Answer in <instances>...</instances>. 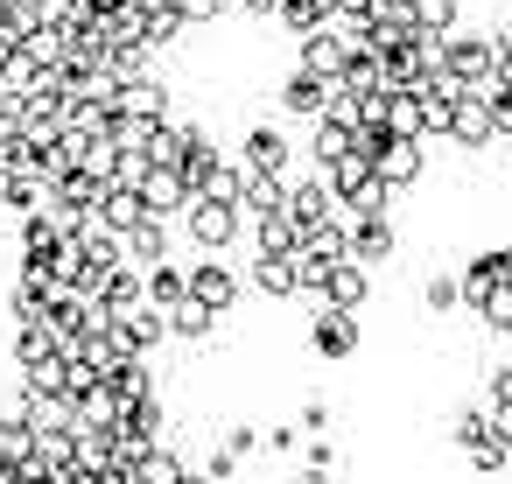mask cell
I'll list each match as a JSON object with an SVG mask.
<instances>
[{
	"label": "cell",
	"instance_id": "1",
	"mask_svg": "<svg viewBox=\"0 0 512 484\" xmlns=\"http://www.w3.org/2000/svg\"><path fill=\"white\" fill-rule=\"evenodd\" d=\"M176 225L190 232V246H197V253H225V246L246 232V211H239L225 190H204V197H190V204L176 211Z\"/></svg>",
	"mask_w": 512,
	"mask_h": 484
},
{
	"label": "cell",
	"instance_id": "2",
	"mask_svg": "<svg viewBox=\"0 0 512 484\" xmlns=\"http://www.w3.org/2000/svg\"><path fill=\"white\" fill-rule=\"evenodd\" d=\"M183 281H190V302L197 309H211L218 323L239 309V295H246V281H239V267L232 260H218V253H204V260H190L183 267Z\"/></svg>",
	"mask_w": 512,
	"mask_h": 484
},
{
	"label": "cell",
	"instance_id": "3",
	"mask_svg": "<svg viewBox=\"0 0 512 484\" xmlns=\"http://www.w3.org/2000/svg\"><path fill=\"white\" fill-rule=\"evenodd\" d=\"M239 169L260 176V183H281V190H288V176H295V141H288L281 127H253L246 148H239Z\"/></svg>",
	"mask_w": 512,
	"mask_h": 484
},
{
	"label": "cell",
	"instance_id": "4",
	"mask_svg": "<svg viewBox=\"0 0 512 484\" xmlns=\"http://www.w3.org/2000/svg\"><path fill=\"white\" fill-rule=\"evenodd\" d=\"M358 344H365V330H358L351 309H316V323H309V351L316 358L344 365V358H358Z\"/></svg>",
	"mask_w": 512,
	"mask_h": 484
},
{
	"label": "cell",
	"instance_id": "5",
	"mask_svg": "<svg viewBox=\"0 0 512 484\" xmlns=\"http://www.w3.org/2000/svg\"><path fill=\"white\" fill-rule=\"evenodd\" d=\"M330 92H337L330 78H316V71L295 64V71L281 78V113H295V120H323V113H330Z\"/></svg>",
	"mask_w": 512,
	"mask_h": 484
},
{
	"label": "cell",
	"instance_id": "6",
	"mask_svg": "<svg viewBox=\"0 0 512 484\" xmlns=\"http://www.w3.org/2000/svg\"><path fill=\"white\" fill-rule=\"evenodd\" d=\"M463 309H470L491 337H512V288H505V281H498V288H484V295H477V302H463Z\"/></svg>",
	"mask_w": 512,
	"mask_h": 484
},
{
	"label": "cell",
	"instance_id": "7",
	"mask_svg": "<svg viewBox=\"0 0 512 484\" xmlns=\"http://www.w3.org/2000/svg\"><path fill=\"white\" fill-rule=\"evenodd\" d=\"M253 288H260V295H274V302L302 295V288H295V260H253Z\"/></svg>",
	"mask_w": 512,
	"mask_h": 484
},
{
	"label": "cell",
	"instance_id": "8",
	"mask_svg": "<svg viewBox=\"0 0 512 484\" xmlns=\"http://www.w3.org/2000/svg\"><path fill=\"white\" fill-rule=\"evenodd\" d=\"M421 309H428V316H456V309H463V288H456V274H428V288H421Z\"/></svg>",
	"mask_w": 512,
	"mask_h": 484
},
{
	"label": "cell",
	"instance_id": "9",
	"mask_svg": "<svg viewBox=\"0 0 512 484\" xmlns=\"http://www.w3.org/2000/svg\"><path fill=\"white\" fill-rule=\"evenodd\" d=\"M330 421H337V407H330L323 393H309V400H302V428H316V435H330Z\"/></svg>",
	"mask_w": 512,
	"mask_h": 484
}]
</instances>
